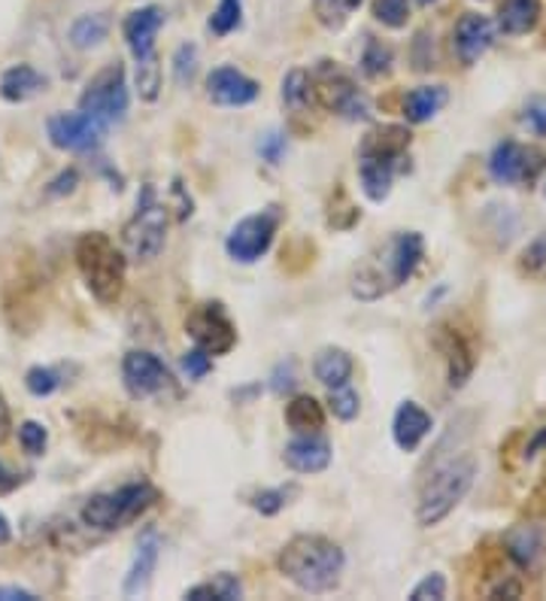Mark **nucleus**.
<instances>
[{
  "instance_id": "25",
  "label": "nucleus",
  "mask_w": 546,
  "mask_h": 601,
  "mask_svg": "<svg viewBox=\"0 0 546 601\" xmlns=\"http://www.w3.org/2000/svg\"><path fill=\"white\" fill-rule=\"evenodd\" d=\"M446 101H449V92L444 85H419L404 98V119L410 125H425L444 110Z\"/></svg>"
},
{
  "instance_id": "7",
  "label": "nucleus",
  "mask_w": 546,
  "mask_h": 601,
  "mask_svg": "<svg viewBox=\"0 0 546 601\" xmlns=\"http://www.w3.org/2000/svg\"><path fill=\"white\" fill-rule=\"evenodd\" d=\"M310 85H313L318 104L325 106L328 113H337V116L350 119V122H364L371 116L367 98L358 92V85L337 64L322 61V68L310 77Z\"/></svg>"
},
{
  "instance_id": "4",
  "label": "nucleus",
  "mask_w": 546,
  "mask_h": 601,
  "mask_svg": "<svg viewBox=\"0 0 546 601\" xmlns=\"http://www.w3.org/2000/svg\"><path fill=\"white\" fill-rule=\"evenodd\" d=\"M477 480V459L474 456H458L441 465L419 489L416 498V522L422 529H434L453 513L465 496L471 492V486Z\"/></svg>"
},
{
  "instance_id": "2",
  "label": "nucleus",
  "mask_w": 546,
  "mask_h": 601,
  "mask_svg": "<svg viewBox=\"0 0 546 601\" xmlns=\"http://www.w3.org/2000/svg\"><path fill=\"white\" fill-rule=\"evenodd\" d=\"M425 255V241L419 232H401L388 241L380 262H364L353 274V295L362 300H376L392 289L404 286Z\"/></svg>"
},
{
  "instance_id": "21",
  "label": "nucleus",
  "mask_w": 546,
  "mask_h": 601,
  "mask_svg": "<svg viewBox=\"0 0 546 601\" xmlns=\"http://www.w3.org/2000/svg\"><path fill=\"white\" fill-rule=\"evenodd\" d=\"M358 180H362V192L374 204H383L392 195V183L401 171L404 159H374V155H358Z\"/></svg>"
},
{
  "instance_id": "33",
  "label": "nucleus",
  "mask_w": 546,
  "mask_h": 601,
  "mask_svg": "<svg viewBox=\"0 0 546 601\" xmlns=\"http://www.w3.org/2000/svg\"><path fill=\"white\" fill-rule=\"evenodd\" d=\"M134 82L143 101H159L161 94V64L159 55L152 52L146 59H134Z\"/></svg>"
},
{
  "instance_id": "3",
  "label": "nucleus",
  "mask_w": 546,
  "mask_h": 601,
  "mask_svg": "<svg viewBox=\"0 0 546 601\" xmlns=\"http://www.w3.org/2000/svg\"><path fill=\"white\" fill-rule=\"evenodd\" d=\"M73 258L80 267V277L85 289L101 300V304H115L125 292L128 258L107 234L89 232L80 234V241L73 246Z\"/></svg>"
},
{
  "instance_id": "51",
  "label": "nucleus",
  "mask_w": 546,
  "mask_h": 601,
  "mask_svg": "<svg viewBox=\"0 0 546 601\" xmlns=\"http://www.w3.org/2000/svg\"><path fill=\"white\" fill-rule=\"evenodd\" d=\"M12 431V417H10V405H7V398L0 395V444L10 438Z\"/></svg>"
},
{
  "instance_id": "35",
  "label": "nucleus",
  "mask_w": 546,
  "mask_h": 601,
  "mask_svg": "<svg viewBox=\"0 0 546 601\" xmlns=\"http://www.w3.org/2000/svg\"><path fill=\"white\" fill-rule=\"evenodd\" d=\"M243 22V0H219V7L210 16L206 28L216 37H228L231 31H237Z\"/></svg>"
},
{
  "instance_id": "53",
  "label": "nucleus",
  "mask_w": 546,
  "mask_h": 601,
  "mask_svg": "<svg viewBox=\"0 0 546 601\" xmlns=\"http://www.w3.org/2000/svg\"><path fill=\"white\" fill-rule=\"evenodd\" d=\"M7 477H10V471H7V468H3V462H0V486L7 483Z\"/></svg>"
},
{
  "instance_id": "18",
  "label": "nucleus",
  "mask_w": 546,
  "mask_h": 601,
  "mask_svg": "<svg viewBox=\"0 0 546 601\" xmlns=\"http://www.w3.org/2000/svg\"><path fill=\"white\" fill-rule=\"evenodd\" d=\"M161 24H164V10L155 3L140 7L128 16L125 24H122V34H125V43L134 59H146L155 52V37H159Z\"/></svg>"
},
{
  "instance_id": "46",
  "label": "nucleus",
  "mask_w": 546,
  "mask_h": 601,
  "mask_svg": "<svg viewBox=\"0 0 546 601\" xmlns=\"http://www.w3.org/2000/svg\"><path fill=\"white\" fill-rule=\"evenodd\" d=\"M259 152H262V159L267 164H280V159L285 155V137L280 131H271V134H264L262 143H259Z\"/></svg>"
},
{
  "instance_id": "36",
  "label": "nucleus",
  "mask_w": 546,
  "mask_h": 601,
  "mask_svg": "<svg viewBox=\"0 0 546 601\" xmlns=\"http://www.w3.org/2000/svg\"><path fill=\"white\" fill-rule=\"evenodd\" d=\"M519 274L528 279L546 277V232L537 234L535 241L523 249V255H519Z\"/></svg>"
},
{
  "instance_id": "8",
  "label": "nucleus",
  "mask_w": 546,
  "mask_h": 601,
  "mask_svg": "<svg viewBox=\"0 0 546 601\" xmlns=\"http://www.w3.org/2000/svg\"><path fill=\"white\" fill-rule=\"evenodd\" d=\"M80 110L89 113L91 119H98L110 128L115 122H122L128 113V85H125V68L115 61L110 68H103L94 80L85 85V92L80 98Z\"/></svg>"
},
{
  "instance_id": "27",
  "label": "nucleus",
  "mask_w": 546,
  "mask_h": 601,
  "mask_svg": "<svg viewBox=\"0 0 546 601\" xmlns=\"http://www.w3.org/2000/svg\"><path fill=\"white\" fill-rule=\"evenodd\" d=\"M540 22V0H504L501 3L498 28L504 34H532Z\"/></svg>"
},
{
  "instance_id": "6",
  "label": "nucleus",
  "mask_w": 546,
  "mask_h": 601,
  "mask_svg": "<svg viewBox=\"0 0 546 601\" xmlns=\"http://www.w3.org/2000/svg\"><path fill=\"white\" fill-rule=\"evenodd\" d=\"M164 234H168V210H164V204H159L155 189L143 185V195L136 197L134 216L122 228L125 253L134 262H152L164 249Z\"/></svg>"
},
{
  "instance_id": "19",
  "label": "nucleus",
  "mask_w": 546,
  "mask_h": 601,
  "mask_svg": "<svg viewBox=\"0 0 546 601\" xmlns=\"http://www.w3.org/2000/svg\"><path fill=\"white\" fill-rule=\"evenodd\" d=\"M434 419L432 414L425 410L416 401H401V407L395 410V419H392V438L398 444V450L416 452L422 447V440L432 435Z\"/></svg>"
},
{
  "instance_id": "20",
  "label": "nucleus",
  "mask_w": 546,
  "mask_h": 601,
  "mask_svg": "<svg viewBox=\"0 0 546 601\" xmlns=\"http://www.w3.org/2000/svg\"><path fill=\"white\" fill-rule=\"evenodd\" d=\"M159 556H161L159 534L146 532L140 541H136L134 559H131V568H128L125 583H122V592H125V595H140V592H146L149 580H152L155 568H159Z\"/></svg>"
},
{
  "instance_id": "40",
  "label": "nucleus",
  "mask_w": 546,
  "mask_h": 601,
  "mask_svg": "<svg viewBox=\"0 0 546 601\" xmlns=\"http://www.w3.org/2000/svg\"><path fill=\"white\" fill-rule=\"evenodd\" d=\"M24 386H28V393L37 395V398H46V395H52L61 386V374L55 368H43V365H37L24 374Z\"/></svg>"
},
{
  "instance_id": "43",
  "label": "nucleus",
  "mask_w": 546,
  "mask_h": 601,
  "mask_svg": "<svg viewBox=\"0 0 546 601\" xmlns=\"http://www.w3.org/2000/svg\"><path fill=\"white\" fill-rule=\"evenodd\" d=\"M446 599V578L441 571H434L428 578H422L413 590H410V601H444Z\"/></svg>"
},
{
  "instance_id": "16",
  "label": "nucleus",
  "mask_w": 546,
  "mask_h": 601,
  "mask_svg": "<svg viewBox=\"0 0 546 601\" xmlns=\"http://www.w3.org/2000/svg\"><path fill=\"white\" fill-rule=\"evenodd\" d=\"M495 43V24L489 16H479V12H465L458 24H455V52L462 64H477Z\"/></svg>"
},
{
  "instance_id": "13",
  "label": "nucleus",
  "mask_w": 546,
  "mask_h": 601,
  "mask_svg": "<svg viewBox=\"0 0 546 601\" xmlns=\"http://www.w3.org/2000/svg\"><path fill=\"white\" fill-rule=\"evenodd\" d=\"M122 383L131 398H152L171 386V370L146 349H131L122 359Z\"/></svg>"
},
{
  "instance_id": "42",
  "label": "nucleus",
  "mask_w": 546,
  "mask_h": 601,
  "mask_svg": "<svg viewBox=\"0 0 546 601\" xmlns=\"http://www.w3.org/2000/svg\"><path fill=\"white\" fill-rule=\"evenodd\" d=\"M19 444H22V450L28 456H43L46 444H49V435H46V426L34 422V419H28L19 426Z\"/></svg>"
},
{
  "instance_id": "52",
  "label": "nucleus",
  "mask_w": 546,
  "mask_h": 601,
  "mask_svg": "<svg viewBox=\"0 0 546 601\" xmlns=\"http://www.w3.org/2000/svg\"><path fill=\"white\" fill-rule=\"evenodd\" d=\"M12 538V526H10V520H7V517H3V513H0V543H7Z\"/></svg>"
},
{
  "instance_id": "17",
  "label": "nucleus",
  "mask_w": 546,
  "mask_h": 601,
  "mask_svg": "<svg viewBox=\"0 0 546 601\" xmlns=\"http://www.w3.org/2000/svg\"><path fill=\"white\" fill-rule=\"evenodd\" d=\"M283 462L295 475H318L331 465V444L318 431H301L297 438L285 444Z\"/></svg>"
},
{
  "instance_id": "24",
  "label": "nucleus",
  "mask_w": 546,
  "mask_h": 601,
  "mask_svg": "<svg viewBox=\"0 0 546 601\" xmlns=\"http://www.w3.org/2000/svg\"><path fill=\"white\" fill-rule=\"evenodd\" d=\"M410 150V131L404 125H383L367 131L362 140L358 155H374V159H404Z\"/></svg>"
},
{
  "instance_id": "41",
  "label": "nucleus",
  "mask_w": 546,
  "mask_h": 601,
  "mask_svg": "<svg viewBox=\"0 0 546 601\" xmlns=\"http://www.w3.org/2000/svg\"><path fill=\"white\" fill-rule=\"evenodd\" d=\"M194 70H198V47L192 43H182L176 52H173V80L180 85H189L194 80Z\"/></svg>"
},
{
  "instance_id": "22",
  "label": "nucleus",
  "mask_w": 546,
  "mask_h": 601,
  "mask_svg": "<svg viewBox=\"0 0 546 601\" xmlns=\"http://www.w3.org/2000/svg\"><path fill=\"white\" fill-rule=\"evenodd\" d=\"M441 349H444V361H446V383L453 389H462L471 374H474V349L467 344L465 337L453 332V328H441Z\"/></svg>"
},
{
  "instance_id": "10",
  "label": "nucleus",
  "mask_w": 546,
  "mask_h": 601,
  "mask_svg": "<svg viewBox=\"0 0 546 601\" xmlns=\"http://www.w3.org/2000/svg\"><path fill=\"white\" fill-rule=\"evenodd\" d=\"M546 155L535 146H523L516 140H504L489 155V176L498 185L535 183L537 174L544 171Z\"/></svg>"
},
{
  "instance_id": "11",
  "label": "nucleus",
  "mask_w": 546,
  "mask_h": 601,
  "mask_svg": "<svg viewBox=\"0 0 546 601\" xmlns=\"http://www.w3.org/2000/svg\"><path fill=\"white\" fill-rule=\"evenodd\" d=\"M185 332L192 335L194 347L204 349L210 356H225L228 349L237 344V332L222 310V304H201L189 313Z\"/></svg>"
},
{
  "instance_id": "32",
  "label": "nucleus",
  "mask_w": 546,
  "mask_h": 601,
  "mask_svg": "<svg viewBox=\"0 0 546 601\" xmlns=\"http://www.w3.org/2000/svg\"><path fill=\"white\" fill-rule=\"evenodd\" d=\"M358 7H362V0H313L318 24H325L328 31H341Z\"/></svg>"
},
{
  "instance_id": "5",
  "label": "nucleus",
  "mask_w": 546,
  "mask_h": 601,
  "mask_svg": "<svg viewBox=\"0 0 546 601\" xmlns=\"http://www.w3.org/2000/svg\"><path fill=\"white\" fill-rule=\"evenodd\" d=\"M159 501V489L149 483H128L119 486L115 492H101L91 496L82 505V522L98 532H115L128 522H134L140 513H146Z\"/></svg>"
},
{
  "instance_id": "14",
  "label": "nucleus",
  "mask_w": 546,
  "mask_h": 601,
  "mask_svg": "<svg viewBox=\"0 0 546 601\" xmlns=\"http://www.w3.org/2000/svg\"><path fill=\"white\" fill-rule=\"evenodd\" d=\"M504 550L513 566L528 574H540L546 568V526L544 522H519L504 534Z\"/></svg>"
},
{
  "instance_id": "49",
  "label": "nucleus",
  "mask_w": 546,
  "mask_h": 601,
  "mask_svg": "<svg viewBox=\"0 0 546 601\" xmlns=\"http://www.w3.org/2000/svg\"><path fill=\"white\" fill-rule=\"evenodd\" d=\"M544 450H546V426L537 428L535 438H532V440H528V444H525L523 459H525V462H532V459H537V456H540V452H544Z\"/></svg>"
},
{
  "instance_id": "29",
  "label": "nucleus",
  "mask_w": 546,
  "mask_h": 601,
  "mask_svg": "<svg viewBox=\"0 0 546 601\" xmlns=\"http://www.w3.org/2000/svg\"><path fill=\"white\" fill-rule=\"evenodd\" d=\"M110 34V19L103 12H91V16H80L77 22L70 24V43L80 52L101 47L103 40Z\"/></svg>"
},
{
  "instance_id": "39",
  "label": "nucleus",
  "mask_w": 546,
  "mask_h": 601,
  "mask_svg": "<svg viewBox=\"0 0 546 601\" xmlns=\"http://www.w3.org/2000/svg\"><path fill=\"white\" fill-rule=\"evenodd\" d=\"M295 492V486H276V489H262V492H255L252 496V508L264 513V517H273V513H280V510L289 505V496Z\"/></svg>"
},
{
  "instance_id": "48",
  "label": "nucleus",
  "mask_w": 546,
  "mask_h": 601,
  "mask_svg": "<svg viewBox=\"0 0 546 601\" xmlns=\"http://www.w3.org/2000/svg\"><path fill=\"white\" fill-rule=\"evenodd\" d=\"M77 183H80V174H77V171H64L55 183L49 185V195H70V192L77 189Z\"/></svg>"
},
{
  "instance_id": "54",
  "label": "nucleus",
  "mask_w": 546,
  "mask_h": 601,
  "mask_svg": "<svg viewBox=\"0 0 546 601\" xmlns=\"http://www.w3.org/2000/svg\"><path fill=\"white\" fill-rule=\"evenodd\" d=\"M422 3H432V0H422Z\"/></svg>"
},
{
  "instance_id": "31",
  "label": "nucleus",
  "mask_w": 546,
  "mask_h": 601,
  "mask_svg": "<svg viewBox=\"0 0 546 601\" xmlns=\"http://www.w3.org/2000/svg\"><path fill=\"white\" fill-rule=\"evenodd\" d=\"M310 98H313V85H310L307 70H289L283 80V104L292 113H304L310 106Z\"/></svg>"
},
{
  "instance_id": "44",
  "label": "nucleus",
  "mask_w": 546,
  "mask_h": 601,
  "mask_svg": "<svg viewBox=\"0 0 546 601\" xmlns=\"http://www.w3.org/2000/svg\"><path fill=\"white\" fill-rule=\"evenodd\" d=\"M523 125L535 134V137H546V98L537 94L532 98L523 110Z\"/></svg>"
},
{
  "instance_id": "1",
  "label": "nucleus",
  "mask_w": 546,
  "mask_h": 601,
  "mask_svg": "<svg viewBox=\"0 0 546 601\" xmlns=\"http://www.w3.org/2000/svg\"><path fill=\"white\" fill-rule=\"evenodd\" d=\"M276 568L301 592L325 595L341 587L346 556L325 534H295L276 556Z\"/></svg>"
},
{
  "instance_id": "28",
  "label": "nucleus",
  "mask_w": 546,
  "mask_h": 601,
  "mask_svg": "<svg viewBox=\"0 0 546 601\" xmlns=\"http://www.w3.org/2000/svg\"><path fill=\"white\" fill-rule=\"evenodd\" d=\"M285 422L292 431H318L325 426V410L318 405L313 395H295L289 405H285Z\"/></svg>"
},
{
  "instance_id": "26",
  "label": "nucleus",
  "mask_w": 546,
  "mask_h": 601,
  "mask_svg": "<svg viewBox=\"0 0 546 601\" xmlns=\"http://www.w3.org/2000/svg\"><path fill=\"white\" fill-rule=\"evenodd\" d=\"M353 370H355L353 356L341 347L322 349L316 356V361H313V374H316V380L322 383L325 389L346 386V383L353 380Z\"/></svg>"
},
{
  "instance_id": "15",
  "label": "nucleus",
  "mask_w": 546,
  "mask_h": 601,
  "mask_svg": "<svg viewBox=\"0 0 546 601\" xmlns=\"http://www.w3.org/2000/svg\"><path fill=\"white\" fill-rule=\"evenodd\" d=\"M259 82L237 68H216L206 77V98L219 106H246L259 98Z\"/></svg>"
},
{
  "instance_id": "38",
  "label": "nucleus",
  "mask_w": 546,
  "mask_h": 601,
  "mask_svg": "<svg viewBox=\"0 0 546 601\" xmlns=\"http://www.w3.org/2000/svg\"><path fill=\"white\" fill-rule=\"evenodd\" d=\"M374 19L386 28H404L410 22V0H376Z\"/></svg>"
},
{
  "instance_id": "30",
  "label": "nucleus",
  "mask_w": 546,
  "mask_h": 601,
  "mask_svg": "<svg viewBox=\"0 0 546 601\" xmlns=\"http://www.w3.org/2000/svg\"><path fill=\"white\" fill-rule=\"evenodd\" d=\"M185 599L189 601H210V599L237 601V599H243V583H240L237 574H228V571H222V574H216L213 580L192 587V590L185 592Z\"/></svg>"
},
{
  "instance_id": "23",
  "label": "nucleus",
  "mask_w": 546,
  "mask_h": 601,
  "mask_svg": "<svg viewBox=\"0 0 546 601\" xmlns=\"http://www.w3.org/2000/svg\"><path fill=\"white\" fill-rule=\"evenodd\" d=\"M46 89V77L31 64H12L10 70H3L0 77V98L10 101V104H24L31 101L34 94Z\"/></svg>"
},
{
  "instance_id": "50",
  "label": "nucleus",
  "mask_w": 546,
  "mask_h": 601,
  "mask_svg": "<svg viewBox=\"0 0 546 601\" xmlns=\"http://www.w3.org/2000/svg\"><path fill=\"white\" fill-rule=\"evenodd\" d=\"M0 601H37V592L24 587H0Z\"/></svg>"
},
{
  "instance_id": "34",
  "label": "nucleus",
  "mask_w": 546,
  "mask_h": 601,
  "mask_svg": "<svg viewBox=\"0 0 546 601\" xmlns=\"http://www.w3.org/2000/svg\"><path fill=\"white\" fill-rule=\"evenodd\" d=\"M392 64H395V52L386 47V43H380V40H367L364 43L362 52V70L364 77H371V80H383L392 73Z\"/></svg>"
},
{
  "instance_id": "45",
  "label": "nucleus",
  "mask_w": 546,
  "mask_h": 601,
  "mask_svg": "<svg viewBox=\"0 0 546 601\" xmlns=\"http://www.w3.org/2000/svg\"><path fill=\"white\" fill-rule=\"evenodd\" d=\"M182 370H185L192 380H201V377H206V374L213 370V359H210V353L194 347L182 356Z\"/></svg>"
},
{
  "instance_id": "12",
  "label": "nucleus",
  "mask_w": 546,
  "mask_h": 601,
  "mask_svg": "<svg viewBox=\"0 0 546 601\" xmlns=\"http://www.w3.org/2000/svg\"><path fill=\"white\" fill-rule=\"evenodd\" d=\"M46 134H49V143L55 150L64 152H89L94 146H101L103 134H107V125L91 119L89 113H55V116L46 122Z\"/></svg>"
},
{
  "instance_id": "47",
  "label": "nucleus",
  "mask_w": 546,
  "mask_h": 601,
  "mask_svg": "<svg viewBox=\"0 0 546 601\" xmlns=\"http://www.w3.org/2000/svg\"><path fill=\"white\" fill-rule=\"evenodd\" d=\"M271 389L276 395H285L295 389V365H292V361H283V365H276V368H273Z\"/></svg>"
},
{
  "instance_id": "9",
  "label": "nucleus",
  "mask_w": 546,
  "mask_h": 601,
  "mask_svg": "<svg viewBox=\"0 0 546 601\" xmlns=\"http://www.w3.org/2000/svg\"><path fill=\"white\" fill-rule=\"evenodd\" d=\"M276 228H280V213H276V207L262 210V213H255V216L240 220L225 237L228 255H231L234 262H240V265H255V262L271 249Z\"/></svg>"
},
{
  "instance_id": "37",
  "label": "nucleus",
  "mask_w": 546,
  "mask_h": 601,
  "mask_svg": "<svg viewBox=\"0 0 546 601\" xmlns=\"http://www.w3.org/2000/svg\"><path fill=\"white\" fill-rule=\"evenodd\" d=\"M328 407L331 414L343 422H350V419L358 417V410H362V398L355 393L353 386L346 383V386H337V389H331L328 395Z\"/></svg>"
},
{
  "instance_id": "55",
  "label": "nucleus",
  "mask_w": 546,
  "mask_h": 601,
  "mask_svg": "<svg viewBox=\"0 0 546 601\" xmlns=\"http://www.w3.org/2000/svg\"><path fill=\"white\" fill-rule=\"evenodd\" d=\"M544 197H546V183H544Z\"/></svg>"
}]
</instances>
